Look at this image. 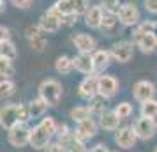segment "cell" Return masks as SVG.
Wrapping results in <instances>:
<instances>
[{"mask_svg": "<svg viewBox=\"0 0 157 152\" xmlns=\"http://www.w3.org/2000/svg\"><path fill=\"white\" fill-rule=\"evenodd\" d=\"M39 97H43L44 101L48 103V106H57L58 101L62 99V94H64V88H62V83L55 78H46L39 83Z\"/></svg>", "mask_w": 157, "mask_h": 152, "instance_id": "1", "label": "cell"}, {"mask_svg": "<svg viewBox=\"0 0 157 152\" xmlns=\"http://www.w3.org/2000/svg\"><path fill=\"white\" fill-rule=\"evenodd\" d=\"M117 20L120 25L124 27H136L138 23L141 21V14H140V9L136 4L132 2H125V4H120V7L117 11Z\"/></svg>", "mask_w": 157, "mask_h": 152, "instance_id": "2", "label": "cell"}, {"mask_svg": "<svg viewBox=\"0 0 157 152\" xmlns=\"http://www.w3.org/2000/svg\"><path fill=\"white\" fill-rule=\"evenodd\" d=\"M60 27H62V14L51 6L39 18V29L43 30L44 34H55V32L60 30Z\"/></svg>", "mask_w": 157, "mask_h": 152, "instance_id": "3", "label": "cell"}, {"mask_svg": "<svg viewBox=\"0 0 157 152\" xmlns=\"http://www.w3.org/2000/svg\"><path fill=\"white\" fill-rule=\"evenodd\" d=\"M132 129H134V134L138 140H143V142L152 140L157 133V120L140 115V119H136L132 124Z\"/></svg>", "mask_w": 157, "mask_h": 152, "instance_id": "4", "label": "cell"}, {"mask_svg": "<svg viewBox=\"0 0 157 152\" xmlns=\"http://www.w3.org/2000/svg\"><path fill=\"white\" fill-rule=\"evenodd\" d=\"M109 55H111V60H115V62L127 64L134 57V44H132V41H117L111 44Z\"/></svg>", "mask_w": 157, "mask_h": 152, "instance_id": "5", "label": "cell"}, {"mask_svg": "<svg viewBox=\"0 0 157 152\" xmlns=\"http://www.w3.org/2000/svg\"><path fill=\"white\" fill-rule=\"evenodd\" d=\"M118 90H120V83L118 80L111 76V74H99L97 76V94L102 95L104 99H111L115 95L118 94Z\"/></svg>", "mask_w": 157, "mask_h": 152, "instance_id": "6", "label": "cell"}, {"mask_svg": "<svg viewBox=\"0 0 157 152\" xmlns=\"http://www.w3.org/2000/svg\"><path fill=\"white\" fill-rule=\"evenodd\" d=\"M29 134L30 127L27 126V122H20L13 126L11 129H7V142L14 149H21L25 145H29Z\"/></svg>", "mask_w": 157, "mask_h": 152, "instance_id": "7", "label": "cell"}, {"mask_svg": "<svg viewBox=\"0 0 157 152\" xmlns=\"http://www.w3.org/2000/svg\"><path fill=\"white\" fill-rule=\"evenodd\" d=\"M53 7L57 9L62 16L65 14H83L88 7V0H57L53 4Z\"/></svg>", "mask_w": 157, "mask_h": 152, "instance_id": "8", "label": "cell"}, {"mask_svg": "<svg viewBox=\"0 0 157 152\" xmlns=\"http://www.w3.org/2000/svg\"><path fill=\"white\" fill-rule=\"evenodd\" d=\"M113 142L117 143V147H120L124 150L132 149L136 145V142H138L132 126H122L118 129H115L113 131Z\"/></svg>", "mask_w": 157, "mask_h": 152, "instance_id": "9", "label": "cell"}, {"mask_svg": "<svg viewBox=\"0 0 157 152\" xmlns=\"http://www.w3.org/2000/svg\"><path fill=\"white\" fill-rule=\"evenodd\" d=\"M97 129H99V126L95 122V119H85V120H81V122L76 124V127L72 131V138H76L79 142H86V140H92L95 134H97Z\"/></svg>", "mask_w": 157, "mask_h": 152, "instance_id": "10", "label": "cell"}, {"mask_svg": "<svg viewBox=\"0 0 157 152\" xmlns=\"http://www.w3.org/2000/svg\"><path fill=\"white\" fill-rule=\"evenodd\" d=\"M157 94V87L150 80H140L132 85V97L138 103H143L147 99H154Z\"/></svg>", "mask_w": 157, "mask_h": 152, "instance_id": "11", "label": "cell"}, {"mask_svg": "<svg viewBox=\"0 0 157 152\" xmlns=\"http://www.w3.org/2000/svg\"><path fill=\"white\" fill-rule=\"evenodd\" d=\"M25 36L29 39V44L32 51H36V53H43L46 50V46H48V39L44 36V32L39 29V25H32V27H27L25 30Z\"/></svg>", "mask_w": 157, "mask_h": 152, "instance_id": "12", "label": "cell"}, {"mask_svg": "<svg viewBox=\"0 0 157 152\" xmlns=\"http://www.w3.org/2000/svg\"><path fill=\"white\" fill-rule=\"evenodd\" d=\"M16 124H20L18 103H6V104H2V108H0V127L11 129Z\"/></svg>", "mask_w": 157, "mask_h": 152, "instance_id": "13", "label": "cell"}, {"mask_svg": "<svg viewBox=\"0 0 157 152\" xmlns=\"http://www.w3.org/2000/svg\"><path fill=\"white\" fill-rule=\"evenodd\" d=\"M132 44L136 48H140V51L145 53V55H150V53H154L157 50V41L150 32L141 34V32L132 30Z\"/></svg>", "mask_w": 157, "mask_h": 152, "instance_id": "14", "label": "cell"}, {"mask_svg": "<svg viewBox=\"0 0 157 152\" xmlns=\"http://www.w3.org/2000/svg\"><path fill=\"white\" fill-rule=\"evenodd\" d=\"M72 44L78 50V53H88V55H92L94 51H95V48H97L95 37L90 36V34H85V32L74 34L72 36Z\"/></svg>", "mask_w": 157, "mask_h": 152, "instance_id": "15", "label": "cell"}, {"mask_svg": "<svg viewBox=\"0 0 157 152\" xmlns=\"http://www.w3.org/2000/svg\"><path fill=\"white\" fill-rule=\"evenodd\" d=\"M51 142V136L46 133V131L37 124L34 127H30V134H29V145L36 150H44L46 145Z\"/></svg>", "mask_w": 157, "mask_h": 152, "instance_id": "16", "label": "cell"}, {"mask_svg": "<svg viewBox=\"0 0 157 152\" xmlns=\"http://www.w3.org/2000/svg\"><path fill=\"white\" fill-rule=\"evenodd\" d=\"M97 76L99 74H88L78 85V95L81 99H92L94 95H97Z\"/></svg>", "mask_w": 157, "mask_h": 152, "instance_id": "17", "label": "cell"}, {"mask_svg": "<svg viewBox=\"0 0 157 152\" xmlns=\"http://www.w3.org/2000/svg\"><path fill=\"white\" fill-rule=\"evenodd\" d=\"M92 64H94V72L95 74H102L111 64L109 50H95L92 53Z\"/></svg>", "mask_w": 157, "mask_h": 152, "instance_id": "18", "label": "cell"}, {"mask_svg": "<svg viewBox=\"0 0 157 152\" xmlns=\"http://www.w3.org/2000/svg\"><path fill=\"white\" fill-rule=\"evenodd\" d=\"M72 65H74V69L81 74H95L94 72V64H92V55H88V53H78V55H74L72 57Z\"/></svg>", "mask_w": 157, "mask_h": 152, "instance_id": "19", "label": "cell"}, {"mask_svg": "<svg viewBox=\"0 0 157 152\" xmlns=\"http://www.w3.org/2000/svg\"><path fill=\"white\" fill-rule=\"evenodd\" d=\"M83 20L88 29H101V20H102V7L101 6H88L83 13Z\"/></svg>", "mask_w": 157, "mask_h": 152, "instance_id": "20", "label": "cell"}, {"mask_svg": "<svg viewBox=\"0 0 157 152\" xmlns=\"http://www.w3.org/2000/svg\"><path fill=\"white\" fill-rule=\"evenodd\" d=\"M118 124H120V119L115 115L113 110H104L99 115L97 126L104 131H115V129H118Z\"/></svg>", "mask_w": 157, "mask_h": 152, "instance_id": "21", "label": "cell"}, {"mask_svg": "<svg viewBox=\"0 0 157 152\" xmlns=\"http://www.w3.org/2000/svg\"><path fill=\"white\" fill-rule=\"evenodd\" d=\"M27 108H29V115L30 119H41V117H44V113L48 111V103L44 101L43 97H34V99H30L29 104H27Z\"/></svg>", "mask_w": 157, "mask_h": 152, "instance_id": "22", "label": "cell"}, {"mask_svg": "<svg viewBox=\"0 0 157 152\" xmlns=\"http://www.w3.org/2000/svg\"><path fill=\"white\" fill-rule=\"evenodd\" d=\"M55 71L62 76H67L74 71V65H72V57L69 55H60V57L55 60Z\"/></svg>", "mask_w": 157, "mask_h": 152, "instance_id": "23", "label": "cell"}, {"mask_svg": "<svg viewBox=\"0 0 157 152\" xmlns=\"http://www.w3.org/2000/svg\"><path fill=\"white\" fill-rule=\"evenodd\" d=\"M140 115L148 117V119H157V99H147L140 103Z\"/></svg>", "mask_w": 157, "mask_h": 152, "instance_id": "24", "label": "cell"}, {"mask_svg": "<svg viewBox=\"0 0 157 152\" xmlns=\"http://www.w3.org/2000/svg\"><path fill=\"white\" fill-rule=\"evenodd\" d=\"M90 117H92V113H90V110H88L86 104H78V106L71 108V111H69V119L74 120L76 124L85 120V119H90Z\"/></svg>", "mask_w": 157, "mask_h": 152, "instance_id": "25", "label": "cell"}, {"mask_svg": "<svg viewBox=\"0 0 157 152\" xmlns=\"http://www.w3.org/2000/svg\"><path fill=\"white\" fill-rule=\"evenodd\" d=\"M14 92H16V83L13 81V78H4V80H0V99H2V101L13 97Z\"/></svg>", "mask_w": 157, "mask_h": 152, "instance_id": "26", "label": "cell"}, {"mask_svg": "<svg viewBox=\"0 0 157 152\" xmlns=\"http://www.w3.org/2000/svg\"><path fill=\"white\" fill-rule=\"evenodd\" d=\"M86 106H88V110H90V113H95V115L99 117L101 113H102V111H104V110H106V99H104V97H102V95H94L92 99H88V104H86Z\"/></svg>", "mask_w": 157, "mask_h": 152, "instance_id": "27", "label": "cell"}, {"mask_svg": "<svg viewBox=\"0 0 157 152\" xmlns=\"http://www.w3.org/2000/svg\"><path fill=\"white\" fill-rule=\"evenodd\" d=\"M0 57L9 58V60H13V62L16 60V57H18V48H16V44L13 43L11 39L0 43Z\"/></svg>", "mask_w": 157, "mask_h": 152, "instance_id": "28", "label": "cell"}, {"mask_svg": "<svg viewBox=\"0 0 157 152\" xmlns=\"http://www.w3.org/2000/svg\"><path fill=\"white\" fill-rule=\"evenodd\" d=\"M113 111L120 120H125V119H129V117L134 113V108H132V104H131L129 101H122L113 108Z\"/></svg>", "mask_w": 157, "mask_h": 152, "instance_id": "29", "label": "cell"}, {"mask_svg": "<svg viewBox=\"0 0 157 152\" xmlns=\"http://www.w3.org/2000/svg\"><path fill=\"white\" fill-rule=\"evenodd\" d=\"M14 72H16V69H14L13 60L0 57V80H4V78H13Z\"/></svg>", "mask_w": 157, "mask_h": 152, "instance_id": "30", "label": "cell"}, {"mask_svg": "<svg viewBox=\"0 0 157 152\" xmlns=\"http://www.w3.org/2000/svg\"><path fill=\"white\" fill-rule=\"evenodd\" d=\"M118 23L117 20V13L113 11H106V9H102V20H101V29L102 30H111Z\"/></svg>", "mask_w": 157, "mask_h": 152, "instance_id": "31", "label": "cell"}, {"mask_svg": "<svg viewBox=\"0 0 157 152\" xmlns=\"http://www.w3.org/2000/svg\"><path fill=\"white\" fill-rule=\"evenodd\" d=\"M39 126L43 127L50 136H55V133H57V120H55V117H50V115H44L41 117V122H39Z\"/></svg>", "mask_w": 157, "mask_h": 152, "instance_id": "32", "label": "cell"}, {"mask_svg": "<svg viewBox=\"0 0 157 152\" xmlns=\"http://www.w3.org/2000/svg\"><path fill=\"white\" fill-rule=\"evenodd\" d=\"M58 142H64V143H69V140L72 138V131L65 126V124H58L57 126V133H55Z\"/></svg>", "mask_w": 157, "mask_h": 152, "instance_id": "33", "label": "cell"}, {"mask_svg": "<svg viewBox=\"0 0 157 152\" xmlns=\"http://www.w3.org/2000/svg\"><path fill=\"white\" fill-rule=\"evenodd\" d=\"M67 152H88V149L85 147V142H79L76 138H71L67 143Z\"/></svg>", "mask_w": 157, "mask_h": 152, "instance_id": "34", "label": "cell"}, {"mask_svg": "<svg viewBox=\"0 0 157 152\" xmlns=\"http://www.w3.org/2000/svg\"><path fill=\"white\" fill-rule=\"evenodd\" d=\"M44 152H67V143L64 142H50V143L46 145V149Z\"/></svg>", "mask_w": 157, "mask_h": 152, "instance_id": "35", "label": "cell"}, {"mask_svg": "<svg viewBox=\"0 0 157 152\" xmlns=\"http://www.w3.org/2000/svg\"><path fill=\"white\" fill-rule=\"evenodd\" d=\"M101 7L106 9V11H113L117 13L120 7V0H101Z\"/></svg>", "mask_w": 157, "mask_h": 152, "instance_id": "36", "label": "cell"}, {"mask_svg": "<svg viewBox=\"0 0 157 152\" xmlns=\"http://www.w3.org/2000/svg\"><path fill=\"white\" fill-rule=\"evenodd\" d=\"M143 7L150 14H157V0H143Z\"/></svg>", "mask_w": 157, "mask_h": 152, "instance_id": "37", "label": "cell"}, {"mask_svg": "<svg viewBox=\"0 0 157 152\" xmlns=\"http://www.w3.org/2000/svg\"><path fill=\"white\" fill-rule=\"evenodd\" d=\"M9 2H11L16 9H29L34 0H9Z\"/></svg>", "mask_w": 157, "mask_h": 152, "instance_id": "38", "label": "cell"}, {"mask_svg": "<svg viewBox=\"0 0 157 152\" xmlns=\"http://www.w3.org/2000/svg\"><path fill=\"white\" fill-rule=\"evenodd\" d=\"M9 39H11V30H9V27H6V25H0V43L9 41Z\"/></svg>", "mask_w": 157, "mask_h": 152, "instance_id": "39", "label": "cell"}, {"mask_svg": "<svg viewBox=\"0 0 157 152\" xmlns=\"http://www.w3.org/2000/svg\"><path fill=\"white\" fill-rule=\"evenodd\" d=\"M76 21H78V16H76V14H65V16H62V25L72 27Z\"/></svg>", "mask_w": 157, "mask_h": 152, "instance_id": "40", "label": "cell"}, {"mask_svg": "<svg viewBox=\"0 0 157 152\" xmlns=\"http://www.w3.org/2000/svg\"><path fill=\"white\" fill-rule=\"evenodd\" d=\"M88 152H109V150H108V147L104 143H95Z\"/></svg>", "mask_w": 157, "mask_h": 152, "instance_id": "41", "label": "cell"}, {"mask_svg": "<svg viewBox=\"0 0 157 152\" xmlns=\"http://www.w3.org/2000/svg\"><path fill=\"white\" fill-rule=\"evenodd\" d=\"M150 34L155 37V41H157V21H154V25H152V30H150Z\"/></svg>", "mask_w": 157, "mask_h": 152, "instance_id": "42", "label": "cell"}, {"mask_svg": "<svg viewBox=\"0 0 157 152\" xmlns=\"http://www.w3.org/2000/svg\"><path fill=\"white\" fill-rule=\"evenodd\" d=\"M4 9H6V0H0V14L4 13Z\"/></svg>", "mask_w": 157, "mask_h": 152, "instance_id": "43", "label": "cell"}, {"mask_svg": "<svg viewBox=\"0 0 157 152\" xmlns=\"http://www.w3.org/2000/svg\"><path fill=\"white\" fill-rule=\"evenodd\" d=\"M154 152H157V147H155V149H154Z\"/></svg>", "mask_w": 157, "mask_h": 152, "instance_id": "44", "label": "cell"}, {"mask_svg": "<svg viewBox=\"0 0 157 152\" xmlns=\"http://www.w3.org/2000/svg\"><path fill=\"white\" fill-rule=\"evenodd\" d=\"M109 152H118V150H109Z\"/></svg>", "mask_w": 157, "mask_h": 152, "instance_id": "45", "label": "cell"}]
</instances>
